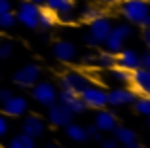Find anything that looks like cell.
I'll return each instance as SVG.
<instances>
[{"label":"cell","instance_id":"cell-1","mask_svg":"<svg viewBox=\"0 0 150 148\" xmlns=\"http://www.w3.org/2000/svg\"><path fill=\"white\" fill-rule=\"evenodd\" d=\"M125 23L135 27H150V0H122L118 4Z\"/></svg>","mask_w":150,"mask_h":148},{"label":"cell","instance_id":"cell-2","mask_svg":"<svg viewBox=\"0 0 150 148\" xmlns=\"http://www.w3.org/2000/svg\"><path fill=\"white\" fill-rule=\"evenodd\" d=\"M112 19L108 15H103V17L95 19V21L89 23V32L84 34V42L88 46H103L106 40V36L110 34V29H112Z\"/></svg>","mask_w":150,"mask_h":148},{"label":"cell","instance_id":"cell-3","mask_svg":"<svg viewBox=\"0 0 150 148\" xmlns=\"http://www.w3.org/2000/svg\"><path fill=\"white\" fill-rule=\"evenodd\" d=\"M133 36V25L129 23H118V25H112L110 29V34L105 40V48L112 53H118L120 49L125 48V42Z\"/></svg>","mask_w":150,"mask_h":148},{"label":"cell","instance_id":"cell-4","mask_svg":"<svg viewBox=\"0 0 150 148\" xmlns=\"http://www.w3.org/2000/svg\"><path fill=\"white\" fill-rule=\"evenodd\" d=\"M57 85L50 80H38L36 84L30 87V97L34 103H38L40 106H51L53 103H57Z\"/></svg>","mask_w":150,"mask_h":148},{"label":"cell","instance_id":"cell-5","mask_svg":"<svg viewBox=\"0 0 150 148\" xmlns=\"http://www.w3.org/2000/svg\"><path fill=\"white\" fill-rule=\"evenodd\" d=\"M15 19L23 27L34 30L38 29V19H40V6L30 0H19L15 8Z\"/></svg>","mask_w":150,"mask_h":148},{"label":"cell","instance_id":"cell-6","mask_svg":"<svg viewBox=\"0 0 150 148\" xmlns=\"http://www.w3.org/2000/svg\"><path fill=\"white\" fill-rule=\"evenodd\" d=\"M91 84V78L86 72L76 70V68H70V70L63 72L59 78V89H67V91H72L80 95L88 85Z\"/></svg>","mask_w":150,"mask_h":148},{"label":"cell","instance_id":"cell-7","mask_svg":"<svg viewBox=\"0 0 150 148\" xmlns=\"http://www.w3.org/2000/svg\"><path fill=\"white\" fill-rule=\"evenodd\" d=\"M137 93L131 87H125V85H114L106 91V106L112 108H124L133 104Z\"/></svg>","mask_w":150,"mask_h":148},{"label":"cell","instance_id":"cell-8","mask_svg":"<svg viewBox=\"0 0 150 148\" xmlns=\"http://www.w3.org/2000/svg\"><path fill=\"white\" fill-rule=\"evenodd\" d=\"M82 101H84L86 108H93V110H101L106 108V89L99 84H89L84 91L80 93Z\"/></svg>","mask_w":150,"mask_h":148},{"label":"cell","instance_id":"cell-9","mask_svg":"<svg viewBox=\"0 0 150 148\" xmlns=\"http://www.w3.org/2000/svg\"><path fill=\"white\" fill-rule=\"evenodd\" d=\"M42 76L40 65L36 63H27L23 67H19L17 70L13 72V84L19 85V87H33Z\"/></svg>","mask_w":150,"mask_h":148},{"label":"cell","instance_id":"cell-10","mask_svg":"<svg viewBox=\"0 0 150 148\" xmlns=\"http://www.w3.org/2000/svg\"><path fill=\"white\" fill-rule=\"evenodd\" d=\"M2 104V114L6 116V118H23V116L27 114V110H29V101H27V97L23 95H13L11 93V97L8 101H4Z\"/></svg>","mask_w":150,"mask_h":148},{"label":"cell","instance_id":"cell-11","mask_svg":"<svg viewBox=\"0 0 150 148\" xmlns=\"http://www.w3.org/2000/svg\"><path fill=\"white\" fill-rule=\"evenodd\" d=\"M42 6L50 8L59 21H72L74 11H76V0H44Z\"/></svg>","mask_w":150,"mask_h":148},{"label":"cell","instance_id":"cell-12","mask_svg":"<svg viewBox=\"0 0 150 148\" xmlns=\"http://www.w3.org/2000/svg\"><path fill=\"white\" fill-rule=\"evenodd\" d=\"M74 114L57 101L51 106H48V123H51L53 127H67L70 122H72Z\"/></svg>","mask_w":150,"mask_h":148},{"label":"cell","instance_id":"cell-13","mask_svg":"<svg viewBox=\"0 0 150 148\" xmlns=\"http://www.w3.org/2000/svg\"><path fill=\"white\" fill-rule=\"evenodd\" d=\"M21 133L33 139H40L46 133V120L38 114H25L21 120Z\"/></svg>","mask_w":150,"mask_h":148},{"label":"cell","instance_id":"cell-14","mask_svg":"<svg viewBox=\"0 0 150 148\" xmlns=\"http://www.w3.org/2000/svg\"><path fill=\"white\" fill-rule=\"evenodd\" d=\"M129 87L137 93V95H148L150 97V70L139 67L131 72V80H129Z\"/></svg>","mask_w":150,"mask_h":148},{"label":"cell","instance_id":"cell-15","mask_svg":"<svg viewBox=\"0 0 150 148\" xmlns=\"http://www.w3.org/2000/svg\"><path fill=\"white\" fill-rule=\"evenodd\" d=\"M116 65L125 70L133 72L135 68L141 67V53L133 48H124L116 53Z\"/></svg>","mask_w":150,"mask_h":148},{"label":"cell","instance_id":"cell-16","mask_svg":"<svg viewBox=\"0 0 150 148\" xmlns=\"http://www.w3.org/2000/svg\"><path fill=\"white\" fill-rule=\"evenodd\" d=\"M57 101L61 104H65L74 116H76V114H84V112H86V104H84V101H82V97L78 95V93L67 91V89H59Z\"/></svg>","mask_w":150,"mask_h":148},{"label":"cell","instance_id":"cell-17","mask_svg":"<svg viewBox=\"0 0 150 148\" xmlns=\"http://www.w3.org/2000/svg\"><path fill=\"white\" fill-rule=\"evenodd\" d=\"M53 55L59 63H72L78 57V49L72 42L69 40H59L53 44Z\"/></svg>","mask_w":150,"mask_h":148},{"label":"cell","instance_id":"cell-18","mask_svg":"<svg viewBox=\"0 0 150 148\" xmlns=\"http://www.w3.org/2000/svg\"><path fill=\"white\" fill-rule=\"evenodd\" d=\"M93 125H95L101 133H110V131L118 125V118H116V114H114L112 110H108V108H101V110H97V114H95V122H93Z\"/></svg>","mask_w":150,"mask_h":148},{"label":"cell","instance_id":"cell-19","mask_svg":"<svg viewBox=\"0 0 150 148\" xmlns=\"http://www.w3.org/2000/svg\"><path fill=\"white\" fill-rule=\"evenodd\" d=\"M105 80L108 82V84H112V87H114V85H129V80H131V72L116 65V67L108 68V70L105 72Z\"/></svg>","mask_w":150,"mask_h":148},{"label":"cell","instance_id":"cell-20","mask_svg":"<svg viewBox=\"0 0 150 148\" xmlns=\"http://www.w3.org/2000/svg\"><path fill=\"white\" fill-rule=\"evenodd\" d=\"M105 15V8L99 6V4H84V6L80 8V11H78V19L84 23H91L95 21V19H99Z\"/></svg>","mask_w":150,"mask_h":148},{"label":"cell","instance_id":"cell-21","mask_svg":"<svg viewBox=\"0 0 150 148\" xmlns=\"http://www.w3.org/2000/svg\"><path fill=\"white\" fill-rule=\"evenodd\" d=\"M110 133H112V139L118 144H129V142L137 141V131L127 125H116Z\"/></svg>","mask_w":150,"mask_h":148},{"label":"cell","instance_id":"cell-22","mask_svg":"<svg viewBox=\"0 0 150 148\" xmlns=\"http://www.w3.org/2000/svg\"><path fill=\"white\" fill-rule=\"evenodd\" d=\"M4 148H36V139L29 137L25 133H17L11 139H8Z\"/></svg>","mask_w":150,"mask_h":148},{"label":"cell","instance_id":"cell-23","mask_svg":"<svg viewBox=\"0 0 150 148\" xmlns=\"http://www.w3.org/2000/svg\"><path fill=\"white\" fill-rule=\"evenodd\" d=\"M59 23V17L46 6H40V19H38V29L42 30H50L53 29L55 25Z\"/></svg>","mask_w":150,"mask_h":148},{"label":"cell","instance_id":"cell-24","mask_svg":"<svg viewBox=\"0 0 150 148\" xmlns=\"http://www.w3.org/2000/svg\"><path fill=\"white\" fill-rule=\"evenodd\" d=\"M65 133H67V137H69L72 142H86V141H88V133H86V127H84V125H80V123L70 122L69 125L65 127Z\"/></svg>","mask_w":150,"mask_h":148},{"label":"cell","instance_id":"cell-25","mask_svg":"<svg viewBox=\"0 0 150 148\" xmlns=\"http://www.w3.org/2000/svg\"><path fill=\"white\" fill-rule=\"evenodd\" d=\"M112 67H116V53L108 51V49H103L101 53H97V67L95 68L108 70Z\"/></svg>","mask_w":150,"mask_h":148},{"label":"cell","instance_id":"cell-26","mask_svg":"<svg viewBox=\"0 0 150 148\" xmlns=\"http://www.w3.org/2000/svg\"><path fill=\"white\" fill-rule=\"evenodd\" d=\"M133 108H135L137 114L141 116H150V97L148 95H137L133 101Z\"/></svg>","mask_w":150,"mask_h":148},{"label":"cell","instance_id":"cell-27","mask_svg":"<svg viewBox=\"0 0 150 148\" xmlns=\"http://www.w3.org/2000/svg\"><path fill=\"white\" fill-rule=\"evenodd\" d=\"M17 19H15L13 11H6V13H0V29L2 30H10L15 27Z\"/></svg>","mask_w":150,"mask_h":148},{"label":"cell","instance_id":"cell-28","mask_svg":"<svg viewBox=\"0 0 150 148\" xmlns=\"http://www.w3.org/2000/svg\"><path fill=\"white\" fill-rule=\"evenodd\" d=\"M13 51H15L13 42L8 40V38H2L0 40V59H10L13 55Z\"/></svg>","mask_w":150,"mask_h":148},{"label":"cell","instance_id":"cell-29","mask_svg":"<svg viewBox=\"0 0 150 148\" xmlns=\"http://www.w3.org/2000/svg\"><path fill=\"white\" fill-rule=\"evenodd\" d=\"M8 133H10V122L4 114H0V141H4L8 137Z\"/></svg>","mask_w":150,"mask_h":148},{"label":"cell","instance_id":"cell-30","mask_svg":"<svg viewBox=\"0 0 150 148\" xmlns=\"http://www.w3.org/2000/svg\"><path fill=\"white\" fill-rule=\"evenodd\" d=\"M82 65L88 68H95L97 67V55L95 53H86L84 57H82Z\"/></svg>","mask_w":150,"mask_h":148},{"label":"cell","instance_id":"cell-31","mask_svg":"<svg viewBox=\"0 0 150 148\" xmlns=\"http://www.w3.org/2000/svg\"><path fill=\"white\" fill-rule=\"evenodd\" d=\"M86 133H88V139H91V141H103L101 131L97 129L95 125H88L86 127Z\"/></svg>","mask_w":150,"mask_h":148},{"label":"cell","instance_id":"cell-32","mask_svg":"<svg viewBox=\"0 0 150 148\" xmlns=\"http://www.w3.org/2000/svg\"><path fill=\"white\" fill-rule=\"evenodd\" d=\"M141 67L150 70V49H146L144 53H141Z\"/></svg>","mask_w":150,"mask_h":148},{"label":"cell","instance_id":"cell-33","mask_svg":"<svg viewBox=\"0 0 150 148\" xmlns=\"http://www.w3.org/2000/svg\"><path fill=\"white\" fill-rule=\"evenodd\" d=\"M118 144L114 139H105V141H101V148H118Z\"/></svg>","mask_w":150,"mask_h":148},{"label":"cell","instance_id":"cell-34","mask_svg":"<svg viewBox=\"0 0 150 148\" xmlns=\"http://www.w3.org/2000/svg\"><path fill=\"white\" fill-rule=\"evenodd\" d=\"M11 11V0H0V13Z\"/></svg>","mask_w":150,"mask_h":148},{"label":"cell","instance_id":"cell-35","mask_svg":"<svg viewBox=\"0 0 150 148\" xmlns=\"http://www.w3.org/2000/svg\"><path fill=\"white\" fill-rule=\"evenodd\" d=\"M11 97V91L8 87H0V103H4V101H8Z\"/></svg>","mask_w":150,"mask_h":148},{"label":"cell","instance_id":"cell-36","mask_svg":"<svg viewBox=\"0 0 150 148\" xmlns=\"http://www.w3.org/2000/svg\"><path fill=\"white\" fill-rule=\"evenodd\" d=\"M143 40H144V44H146V48L150 49V27H144V30H143Z\"/></svg>","mask_w":150,"mask_h":148},{"label":"cell","instance_id":"cell-37","mask_svg":"<svg viewBox=\"0 0 150 148\" xmlns=\"http://www.w3.org/2000/svg\"><path fill=\"white\" fill-rule=\"evenodd\" d=\"M97 2L103 4V6H118L122 0H97Z\"/></svg>","mask_w":150,"mask_h":148},{"label":"cell","instance_id":"cell-38","mask_svg":"<svg viewBox=\"0 0 150 148\" xmlns=\"http://www.w3.org/2000/svg\"><path fill=\"white\" fill-rule=\"evenodd\" d=\"M118 148H144V146H141L139 142L135 141V142H129V144H120Z\"/></svg>","mask_w":150,"mask_h":148},{"label":"cell","instance_id":"cell-39","mask_svg":"<svg viewBox=\"0 0 150 148\" xmlns=\"http://www.w3.org/2000/svg\"><path fill=\"white\" fill-rule=\"evenodd\" d=\"M30 2H34V4H38V6H42V4H44V0H30Z\"/></svg>","mask_w":150,"mask_h":148},{"label":"cell","instance_id":"cell-40","mask_svg":"<svg viewBox=\"0 0 150 148\" xmlns=\"http://www.w3.org/2000/svg\"><path fill=\"white\" fill-rule=\"evenodd\" d=\"M44 148H59V146H57V144H46Z\"/></svg>","mask_w":150,"mask_h":148},{"label":"cell","instance_id":"cell-41","mask_svg":"<svg viewBox=\"0 0 150 148\" xmlns=\"http://www.w3.org/2000/svg\"><path fill=\"white\" fill-rule=\"evenodd\" d=\"M148 129H150V116H148Z\"/></svg>","mask_w":150,"mask_h":148},{"label":"cell","instance_id":"cell-42","mask_svg":"<svg viewBox=\"0 0 150 148\" xmlns=\"http://www.w3.org/2000/svg\"><path fill=\"white\" fill-rule=\"evenodd\" d=\"M148 148H150V146H148Z\"/></svg>","mask_w":150,"mask_h":148}]
</instances>
